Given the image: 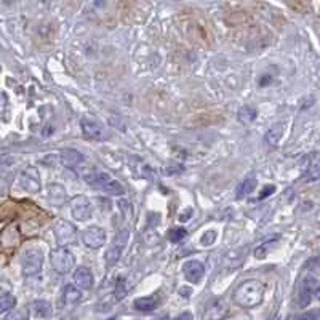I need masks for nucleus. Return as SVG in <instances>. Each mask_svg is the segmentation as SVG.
Listing matches in <instances>:
<instances>
[{
	"label": "nucleus",
	"instance_id": "nucleus-8",
	"mask_svg": "<svg viewBox=\"0 0 320 320\" xmlns=\"http://www.w3.org/2000/svg\"><path fill=\"white\" fill-rule=\"evenodd\" d=\"M128 237H130V234L127 231L118 232L115 240H114V244L106 250L104 258H106V263H108L109 266H114L115 263H118L120 256H122V251H124V248L128 242Z\"/></svg>",
	"mask_w": 320,
	"mask_h": 320
},
{
	"label": "nucleus",
	"instance_id": "nucleus-9",
	"mask_svg": "<svg viewBox=\"0 0 320 320\" xmlns=\"http://www.w3.org/2000/svg\"><path fill=\"white\" fill-rule=\"evenodd\" d=\"M106 231L103 228H88L87 231H84L82 234V242L85 244V247L91 248V250H98L106 244Z\"/></svg>",
	"mask_w": 320,
	"mask_h": 320
},
{
	"label": "nucleus",
	"instance_id": "nucleus-6",
	"mask_svg": "<svg viewBox=\"0 0 320 320\" xmlns=\"http://www.w3.org/2000/svg\"><path fill=\"white\" fill-rule=\"evenodd\" d=\"M69 208H71V213H72V218L75 221H87L93 215L91 202L85 195H75L69 202Z\"/></svg>",
	"mask_w": 320,
	"mask_h": 320
},
{
	"label": "nucleus",
	"instance_id": "nucleus-17",
	"mask_svg": "<svg viewBox=\"0 0 320 320\" xmlns=\"http://www.w3.org/2000/svg\"><path fill=\"white\" fill-rule=\"evenodd\" d=\"M82 299V291L75 285H66L63 290V303L66 306H74Z\"/></svg>",
	"mask_w": 320,
	"mask_h": 320
},
{
	"label": "nucleus",
	"instance_id": "nucleus-1",
	"mask_svg": "<svg viewBox=\"0 0 320 320\" xmlns=\"http://www.w3.org/2000/svg\"><path fill=\"white\" fill-rule=\"evenodd\" d=\"M264 293H266V287L261 280H256V278L245 280V282L240 284L237 290L234 291V301L240 308L251 309L263 303Z\"/></svg>",
	"mask_w": 320,
	"mask_h": 320
},
{
	"label": "nucleus",
	"instance_id": "nucleus-26",
	"mask_svg": "<svg viewBox=\"0 0 320 320\" xmlns=\"http://www.w3.org/2000/svg\"><path fill=\"white\" fill-rule=\"evenodd\" d=\"M103 191H104V192H108V194H111V195H118V194H124L125 189H124V186L120 184L118 181L111 179V181L103 188Z\"/></svg>",
	"mask_w": 320,
	"mask_h": 320
},
{
	"label": "nucleus",
	"instance_id": "nucleus-3",
	"mask_svg": "<svg viewBox=\"0 0 320 320\" xmlns=\"http://www.w3.org/2000/svg\"><path fill=\"white\" fill-rule=\"evenodd\" d=\"M50 263H51V268L63 275L69 274L75 266L74 255L64 247H58L50 253Z\"/></svg>",
	"mask_w": 320,
	"mask_h": 320
},
{
	"label": "nucleus",
	"instance_id": "nucleus-21",
	"mask_svg": "<svg viewBox=\"0 0 320 320\" xmlns=\"http://www.w3.org/2000/svg\"><path fill=\"white\" fill-rule=\"evenodd\" d=\"M238 120L244 124H251L253 120L258 117V111L255 108H251V106H244V108L238 109V114H237Z\"/></svg>",
	"mask_w": 320,
	"mask_h": 320
},
{
	"label": "nucleus",
	"instance_id": "nucleus-14",
	"mask_svg": "<svg viewBox=\"0 0 320 320\" xmlns=\"http://www.w3.org/2000/svg\"><path fill=\"white\" fill-rule=\"evenodd\" d=\"M66 198H68V192L63 188L61 184H50L48 186V200L51 205H63L66 202Z\"/></svg>",
	"mask_w": 320,
	"mask_h": 320
},
{
	"label": "nucleus",
	"instance_id": "nucleus-7",
	"mask_svg": "<svg viewBox=\"0 0 320 320\" xmlns=\"http://www.w3.org/2000/svg\"><path fill=\"white\" fill-rule=\"evenodd\" d=\"M19 184H21V188L29 194H37L42 189V181H40V175L37 168L34 167L24 168L19 175Z\"/></svg>",
	"mask_w": 320,
	"mask_h": 320
},
{
	"label": "nucleus",
	"instance_id": "nucleus-20",
	"mask_svg": "<svg viewBox=\"0 0 320 320\" xmlns=\"http://www.w3.org/2000/svg\"><path fill=\"white\" fill-rule=\"evenodd\" d=\"M318 175H320L318 154L312 152L309 162H308V170H306V179H308V181H315V179H318Z\"/></svg>",
	"mask_w": 320,
	"mask_h": 320
},
{
	"label": "nucleus",
	"instance_id": "nucleus-19",
	"mask_svg": "<svg viewBox=\"0 0 320 320\" xmlns=\"http://www.w3.org/2000/svg\"><path fill=\"white\" fill-rule=\"evenodd\" d=\"M136 311H141V312H151L154 311L157 306H158V299L154 298V296H144V298H138L133 303Z\"/></svg>",
	"mask_w": 320,
	"mask_h": 320
},
{
	"label": "nucleus",
	"instance_id": "nucleus-2",
	"mask_svg": "<svg viewBox=\"0 0 320 320\" xmlns=\"http://www.w3.org/2000/svg\"><path fill=\"white\" fill-rule=\"evenodd\" d=\"M320 288L318 278L314 275H306L301 278V282L298 285V293H296V303L299 308H308L312 303V299L317 296Z\"/></svg>",
	"mask_w": 320,
	"mask_h": 320
},
{
	"label": "nucleus",
	"instance_id": "nucleus-35",
	"mask_svg": "<svg viewBox=\"0 0 320 320\" xmlns=\"http://www.w3.org/2000/svg\"><path fill=\"white\" fill-rule=\"evenodd\" d=\"M274 320H280V317H274Z\"/></svg>",
	"mask_w": 320,
	"mask_h": 320
},
{
	"label": "nucleus",
	"instance_id": "nucleus-4",
	"mask_svg": "<svg viewBox=\"0 0 320 320\" xmlns=\"http://www.w3.org/2000/svg\"><path fill=\"white\" fill-rule=\"evenodd\" d=\"M42 264H44V253L37 248L26 251L21 258V269L26 277L38 274L40 269H42Z\"/></svg>",
	"mask_w": 320,
	"mask_h": 320
},
{
	"label": "nucleus",
	"instance_id": "nucleus-15",
	"mask_svg": "<svg viewBox=\"0 0 320 320\" xmlns=\"http://www.w3.org/2000/svg\"><path fill=\"white\" fill-rule=\"evenodd\" d=\"M112 178L106 171H93L90 175H85V183L95 189H103Z\"/></svg>",
	"mask_w": 320,
	"mask_h": 320
},
{
	"label": "nucleus",
	"instance_id": "nucleus-12",
	"mask_svg": "<svg viewBox=\"0 0 320 320\" xmlns=\"http://www.w3.org/2000/svg\"><path fill=\"white\" fill-rule=\"evenodd\" d=\"M72 280L75 287L80 290H90L93 288V284H95V278H93V274L88 268H77L74 271Z\"/></svg>",
	"mask_w": 320,
	"mask_h": 320
},
{
	"label": "nucleus",
	"instance_id": "nucleus-23",
	"mask_svg": "<svg viewBox=\"0 0 320 320\" xmlns=\"http://www.w3.org/2000/svg\"><path fill=\"white\" fill-rule=\"evenodd\" d=\"M16 306V298L11 293H2L0 295V314H5L11 311Z\"/></svg>",
	"mask_w": 320,
	"mask_h": 320
},
{
	"label": "nucleus",
	"instance_id": "nucleus-25",
	"mask_svg": "<svg viewBox=\"0 0 320 320\" xmlns=\"http://www.w3.org/2000/svg\"><path fill=\"white\" fill-rule=\"evenodd\" d=\"M29 318V309L28 308H19V309H11L8 311V315L5 320H28Z\"/></svg>",
	"mask_w": 320,
	"mask_h": 320
},
{
	"label": "nucleus",
	"instance_id": "nucleus-24",
	"mask_svg": "<svg viewBox=\"0 0 320 320\" xmlns=\"http://www.w3.org/2000/svg\"><path fill=\"white\" fill-rule=\"evenodd\" d=\"M282 133H284V125L275 124L272 128H269L268 133H266V141H268L271 146H275L280 141V138H282Z\"/></svg>",
	"mask_w": 320,
	"mask_h": 320
},
{
	"label": "nucleus",
	"instance_id": "nucleus-5",
	"mask_svg": "<svg viewBox=\"0 0 320 320\" xmlns=\"http://www.w3.org/2000/svg\"><path fill=\"white\" fill-rule=\"evenodd\" d=\"M53 232H55V237H56V242L59 247H66V245H71L75 242L77 238V229L75 226L69 221H58L55 224V228H53Z\"/></svg>",
	"mask_w": 320,
	"mask_h": 320
},
{
	"label": "nucleus",
	"instance_id": "nucleus-18",
	"mask_svg": "<svg viewBox=\"0 0 320 320\" xmlns=\"http://www.w3.org/2000/svg\"><path fill=\"white\" fill-rule=\"evenodd\" d=\"M31 309L34 312V315L37 318H48L51 317L53 314V309H51V304L48 301H44V299H38V301H34L31 304Z\"/></svg>",
	"mask_w": 320,
	"mask_h": 320
},
{
	"label": "nucleus",
	"instance_id": "nucleus-27",
	"mask_svg": "<svg viewBox=\"0 0 320 320\" xmlns=\"http://www.w3.org/2000/svg\"><path fill=\"white\" fill-rule=\"evenodd\" d=\"M186 235H188V231H186L184 228H175V229H171L168 237L173 244H178V242H183V240L186 238Z\"/></svg>",
	"mask_w": 320,
	"mask_h": 320
},
{
	"label": "nucleus",
	"instance_id": "nucleus-30",
	"mask_svg": "<svg viewBox=\"0 0 320 320\" xmlns=\"http://www.w3.org/2000/svg\"><path fill=\"white\" fill-rule=\"evenodd\" d=\"M299 320H318V315H317V311L314 312H309V314H304L299 317Z\"/></svg>",
	"mask_w": 320,
	"mask_h": 320
},
{
	"label": "nucleus",
	"instance_id": "nucleus-22",
	"mask_svg": "<svg viewBox=\"0 0 320 320\" xmlns=\"http://www.w3.org/2000/svg\"><path fill=\"white\" fill-rule=\"evenodd\" d=\"M224 314H226V308H224L223 301H215L210 306L207 317H208V320H221L224 317Z\"/></svg>",
	"mask_w": 320,
	"mask_h": 320
},
{
	"label": "nucleus",
	"instance_id": "nucleus-13",
	"mask_svg": "<svg viewBox=\"0 0 320 320\" xmlns=\"http://www.w3.org/2000/svg\"><path fill=\"white\" fill-rule=\"evenodd\" d=\"M80 125H82L84 135L87 138H90V139H101L103 135H104V130L99 125V122H96V120H93V118L84 117L82 122H80Z\"/></svg>",
	"mask_w": 320,
	"mask_h": 320
},
{
	"label": "nucleus",
	"instance_id": "nucleus-31",
	"mask_svg": "<svg viewBox=\"0 0 320 320\" xmlns=\"http://www.w3.org/2000/svg\"><path fill=\"white\" fill-rule=\"evenodd\" d=\"M175 320H194V317H192L191 312H183V314H179Z\"/></svg>",
	"mask_w": 320,
	"mask_h": 320
},
{
	"label": "nucleus",
	"instance_id": "nucleus-32",
	"mask_svg": "<svg viewBox=\"0 0 320 320\" xmlns=\"http://www.w3.org/2000/svg\"><path fill=\"white\" fill-rule=\"evenodd\" d=\"M5 106H7V98H5L4 93H2V95H0V112H4Z\"/></svg>",
	"mask_w": 320,
	"mask_h": 320
},
{
	"label": "nucleus",
	"instance_id": "nucleus-33",
	"mask_svg": "<svg viewBox=\"0 0 320 320\" xmlns=\"http://www.w3.org/2000/svg\"><path fill=\"white\" fill-rule=\"evenodd\" d=\"M158 320H170V317H168V315H165V317H162V318H158Z\"/></svg>",
	"mask_w": 320,
	"mask_h": 320
},
{
	"label": "nucleus",
	"instance_id": "nucleus-29",
	"mask_svg": "<svg viewBox=\"0 0 320 320\" xmlns=\"http://www.w3.org/2000/svg\"><path fill=\"white\" fill-rule=\"evenodd\" d=\"M275 192V186H266V188L263 189V192L259 194V200H264L266 197H269V195H272Z\"/></svg>",
	"mask_w": 320,
	"mask_h": 320
},
{
	"label": "nucleus",
	"instance_id": "nucleus-34",
	"mask_svg": "<svg viewBox=\"0 0 320 320\" xmlns=\"http://www.w3.org/2000/svg\"><path fill=\"white\" fill-rule=\"evenodd\" d=\"M106 320H118L117 317H109V318H106Z\"/></svg>",
	"mask_w": 320,
	"mask_h": 320
},
{
	"label": "nucleus",
	"instance_id": "nucleus-16",
	"mask_svg": "<svg viewBox=\"0 0 320 320\" xmlns=\"http://www.w3.org/2000/svg\"><path fill=\"white\" fill-rule=\"evenodd\" d=\"M256 186H258V179L255 175H248L242 183H240L237 186V191H235V197L237 198H244L247 195H250L253 191L256 189Z\"/></svg>",
	"mask_w": 320,
	"mask_h": 320
},
{
	"label": "nucleus",
	"instance_id": "nucleus-10",
	"mask_svg": "<svg viewBox=\"0 0 320 320\" xmlns=\"http://www.w3.org/2000/svg\"><path fill=\"white\" fill-rule=\"evenodd\" d=\"M183 274H184L188 282L197 284V282H200V278H202L204 274H205V266L200 261H195V259L186 261L184 266H183Z\"/></svg>",
	"mask_w": 320,
	"mask_h": 320
},
{
	"label": "nucleus",
	"instance_id": "nucleus-28",
	"mask_svg": "<svg viewBox=\"0 0 320 320\" xmlns=\"http://www.w3.org/2000/svg\"><path fill=\"white\" fill-rule=\"evenodd\" d=\"M215 238H216V232L215 231H207L204 235H202V240H200V244L202 245H211L213 242H215Z\"/></svg>",
	"mask_w": 320,
	"mask_h": 320
},
{
	"label": "nucleus",
	"instance_id": "nucleus-11",
	"mask_svg": "<svg viewBox=\"0 0 320 320\" xmlns=\"http://www.w3.org/2000/svg\"><path fill=\"white\" fill-rule=\"evenodd\" d=\"M59 158H61V164L66 168H71V170H75L85 164V155L75 149H64Z\"/></svg>",
	"mask_w": 320,
	"mask_h": 320
}]
</instances>
